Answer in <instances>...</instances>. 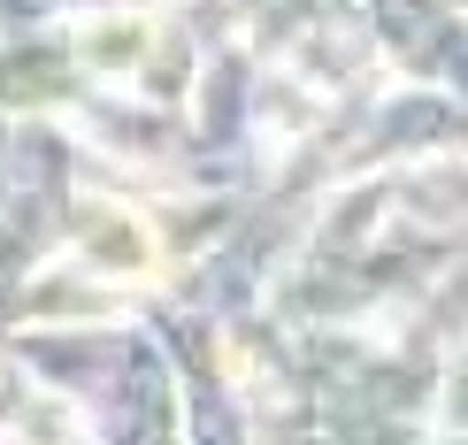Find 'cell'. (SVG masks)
<instances>
[{"mask_svg":"<svg viewBox=\"0 0 468 445\" xmlns=\"http://www.w3.org/2000/svg\"><path fill=\"white\" fill-rule=\"evenodd\" d=\"M154 38H162V24H154L146 8H115V16H92V24H85L77 54H85L92 77H131L154 54Z\"/></svg>","mask_w":468,"mask_h":445,"instance_id":"obj_2","label":"cell"},{"mask_svg":"<svg viewBox=\"0 0 468 445\" xmlns=\"http://www.w3.org/2000/svg\"><path fill=\"white\" fill-rule=\"evenodd\" d=\"M77 254L92 261V277H115V284H131V277H146L154 261V230L139 216H123V207H85V223H77Z\"/></svg>","mask_w":468,"mask_h":445,"instance_id":"obj_1","label":"cell"}]
</instances>
